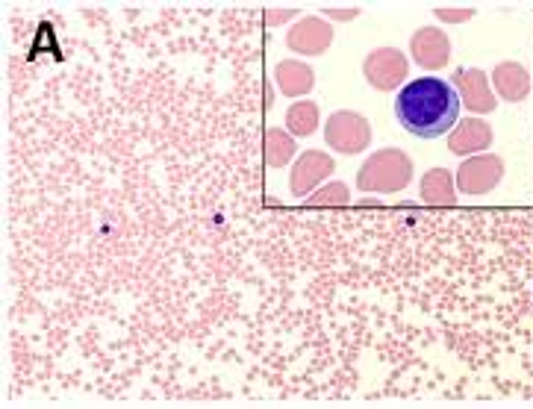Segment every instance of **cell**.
Wrapping results in <instances>:
<instances>
[{
    "label": "cell",
    "instance_id": "obj_1",
    "mask_svg": "<svg viewBox=\"0 0 533 409\" xmlns=\"http://www.w3.org/2000/svg\"><path fill=\"white\" fill-rule=\"evenodd\" d=\"M395 115L407 133L419 139H436L457 124L460 95L442 77H419L398 92Z\"/></svg>",
    "mask_w": 533,
    "mask_h": 409
},
{
    "label": "cell",
    "instance_id": "obj_2",
    "mask_svg": "<svg viewBox=\"0 0 533 409\" xmlns=\"http://www.w3.org/2000/svg\"><path fill=\"white\" fill-rule=\"evenodd\" d=\"M410 177V165H407V156L401 151H380L374 154L363 168H360V189H372V192H395V189H404Z\"/></svg>",
    "mask_w": 533,
    "mask_h": 409
},
{
    "label": "cell",
    "instance_id": "obj_3",
    "mask_svg": "<svg viewBox=\"0 0 533 409\" xmlns=\"http://www.w3.org/2000/svg\"><path fill=\"white\" fill-rule=\"evenodd\" d=\"M324 139L339 154H360L369 145L372 133H369V124L360 115H354V112H336L327 121V127H324Z\"/></svg>",
    "mask_w": 533,
    "mask_h": 409
},
{
    "label": "cell",
    "instance_id": "obj_4",
    "mask_svg": "<svg viewBox=\"0 0 533 409\" xmlns=\"http://www.w3.org/2000/svg\"><path fill=\"white\" fill-rule=\"evenodd\" d=\"M330 171H333V159L327 154H321V151H307V154H301L298 165L292 168V180H289L292 195H298V198L307 195V198H310V192L319 186Z\"/></svg>",
    "mask_w": 533,
    "mask_h": 409
},
{
    "label": "cell",
    "instance_id": "obj_5",
    "mask_svg": "<svg viewBox=\"0 0 533 409\" xmlns=\"http://www.w3.org/2000/svg\"><path fill=\"white\" fill-rule=\"evenodd\" d=\"M330 39H333V30L321 21V18H304V21H298L292 30H289V39H286V45L292 48V51L298 53H324L330 48Z\"/></svg>",
    "mask_w": 533,
    "mask_h": 409
},
{
    "label": "cell",
    "instance_id": "obj_6",
    "mask_svg": "<svg viewBox=\"0 0 533 409\" xmlns=\"http://www.w3.org/2000/svg\"><path fill=\"white\" fill-rule=\"evenodd\" d=\"M404 56L398 51H377L366 59V77L377 89H392L404 77Z\"/></svg>",
    "mask_w": 533,
    "mask_h": 409
},
{
    "label": "cell",
    "instance_id": "obj_7",
    "mask_svg": "<svg viewBox=\"0 0 533 409\" xmlns=\"http://www.w3.org/2000/svg\"><path fill=\"white\" fill-rule=\"evenodd\" d=\"M277 83H280L283 95L295 98V95H304V92L313 89V71L304 62L286 59V62L277 65Z\"/></svg>",
    "mask_w": 533,
    "mask_h": 409
},
{
    "label": "cell",
    "instance_id": "obj_8",
    "mask_svg": "<svg viewBox=\"0 0 533 409\" xmlns=\"http://www.w3.org/2000/svg\"><path fill=\"white\" fill-rule=\"evenodd\" d=\"M495 177H498V162H495L492 156H486V159H478V162L466 165L463 174H460V180H463V186H466L469 192L492 189Z\"/></svg>",
    "mask_w": 533,
    "mask_h": 409
},
{
    "label": "cell",
    "instance_id": "obj_9",
    "mask_svg": "<svg viewBox=\"0 0 533 409\" xmlns=\"http://www.w3.org/2000/svg\"><path fill=\"white\" fill-rule=\"evenodd\" d=\"M413 51L416 56L425 62V65H439L442 59H445V53H448V45H445V36H439V33H433V30H425V33H419L416 39H413Z\"/></svg>",
    "mask_w": 533,
    "mask_h": 409
},
{
    "label": "cell",
    "instance_id": "obj_10",
    "mask_svg": "<svg viewBox=\"0 0 533 409\" xmlns=\"http://www.w3.org/2000/svg\"><path fill=\"white\" fill-rule=\"evenodd\" d=\"M286 124H289V130H292L295 136H310V133L319 127V109H316V103H295V106L286 112Z\"/></svg>",
    "mask_w": 533,
    "mask_h": 409
},
{
    "label": "cell",
    "instance_id": "obj_11",
    "mask_svg": "<svg viewBox=\"0 0 533 409\" xmlns=\"http://www.w3.org/2000/svg\"><path fill=\"white\" fill-rule=\"evenodd\" d=\"M295 154V142L292 136H286L283 130H268L266 133V162L271 168H283Z\"/></svg>",
    "mask_w": 533,
    "mask_h": 409
},
{
    "label": "cell",
    "instance_id": "obj_12",
    "mask_svg": "<svg viewBox=\"0 0 533 409\" xmlns=\"http://www.w3.org/2000/svg\"><path fill=\"white\" fill-rule=\"evenodd\" d=\"M348 204V189L345 183H327L321 192L307 198V206H345Z\"/></svg>",
    "mask_w": 533,
    "mask_h": 409
}]
</instances>
